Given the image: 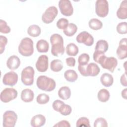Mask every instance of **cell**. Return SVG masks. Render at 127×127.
I'll use <instances>...</instances> for the list:
<instances>
[{
    "mask_svg": "<svg viewBox=\"0 0 127 127\" xmlns=\"http://www.w3.org/2000/svg\"><path fill=\"white\" fill-rule=\"evenodd\" d=\"M50 42L52 45L51 53L53 56L59 57L64 54V39L61 35L57 33L52 35L50 37Z\"/></svg>",
    "mask_w": 127,
    "mask_h": 127,
    "instance_id": "cell-1",
    "label": "cell"
},
{
    "mask_svg": "<svg viewBox=\"0 0 127 127\" xmlns=\"http://www.w3.org/2000/svg\"><path fill=\"white\" fill-rule=\"evenodd\" d=\"M36 85L39 89L46 92L53 91L56 86L55 81L45 75H40L37 78Z\"/></svg>",
    "mask_w": 127,
    "mask_h": 127,
    "instance_id": "cell-2",
    "label": "cell"
},
{
    "mask_svg": "<svg viewBox=\"0 0 127 127\" xmlns=\"http://www.w3.org/2000/svg\"><path fill=\"white\" fill-rule=\"evenodd\" d=\"M18 52L22 56L24 57L31 56L34 52L33 41L32 40L28 37L23 38L18 46Z\"/></svg>",
    "mask_w": 127,
    "mask_h": 127,
    "instance_id": "cell-3",
    "label": "cell"
},
{
    "mask_svg": "<svg viewBox=\"0 0 127 127\" xmlns=\"http://www.w3.org/2000/svg\"><path fill=\"white\" fill-rule=\"evenodd\" d=\"M98 63L103 68L108 69L113 73L118 65V61L115 57H107L105 55L100 58Z\"/></svg>",
    "mask_w": 127,
    "mask_h": 127,
    "instance_id": "cell-4",
    "label": "cell"
},
{
    "mask_svg": "<svg viewBox=\"0 0 127 127\" xmlns=\"http://www.w3.org/2000/svg\"><path fill=\"white\" fill-rule=\"evenodd\" d=\"M35 71L34 68L31 66L25 67L21 74V79L23 84L30 86L33 84Z\"/></svg>",
    "mask_w": 127,
    "mask_h": 127,
    "instance_id": "cell-5",
    "label": "cell"
},
{
    "mask_svg": "<svg viewBox=\"0 0 127 127\" xmlns=\"http://www.w3.org/2000/svg\"><path fill=\"white\" fill-rule=\"evenodd\" d=\"M95 12L100 17H106L109 13V3L106 0H97L95 2Z\"/></svg>",
    "mask_w": 127,
    "mask_h": 127,
    "instance_id": "cell-6",
    "label": "cell"
},
{
    "mask_svg": "<svg viewBox=\"0 0 127 127\" xmlns=\"http://www.w3.org/2000/svg\"><path fill=\"white\" fill-rule=\"evenodd\" d=\"M17 120V114L13 111H6L3 115V127H14Z\"/></svg>",
    "mask_w": 127,
    "mask_h": 127,
    "instance_id": "cell-7",
    "label": "cell"
},
{
    "mask_svg": "<svg viewBox=\"0 0 127 127\" xmlns=\"http://www.w3.org/2000/svg\"><path fill=\"white\" fill-rule=\"evenodd\" d=\"M58 13V10L55 6H51L48 7L42 15V21L47 24L52 22L56 17Z\"/></svg>",
    "mask_w": 127,
    "mask_h": 127,
    "instance_id": "cell-8",
    "label": "cell"
},
{
    "mask_svg": "<svg viewBox=\"0 0 127 127\" xmlns=\"http://www.w3.org/2000/svg\"><path fill=\"white\" fill-rule=\"evenodd\" d=\"M17 91L14 88H6L1 92L0 99L3 103H8L15 99L17 97Z\"/></svg>",
    "mask_w": 127,
    "mask_h": 127,
    "instance_id": "cell-9",
    "label": "cell"
},
{
    "mask_svg": "<svg viewBox=\"0 0 127 127\" xmlns=\"http://www.w3.org/2000/svg\"><path fill=\"white\" fill-rule=\"evenodd\" d=\"M59 7L61 13L66 16H69L73 13V8L69 0H61L59 1Z\"/></svg>",
    "mask_w": 127,
    "mask_h": 127,
    "instance_id": "cell-10",
    "label": "cell"
},
{
    "mask_svg": "<svg viewBox=\"0 0 127 127\" xmlns=\"http://www.w3.org/2000/svg\"><path fill=\"white\" fill-rule=\"evenodd\" d=\"M76 40L78 43H83L87 46H91L94 43L93 37L86 31H82L78 34Z\"/></svg>",
    "mask_w": 127,
    "mask_h": 127,
    "instance_id": "cell-11",
    "label": "cell"
},
{
    "mask_svg": "<svg viewBox=\"0 0 127 127\" xmlns=\"http://www.w3.org/2000/svg\"><path fill=\"white\" fill-rule=\"evenodd\" d=\"M18 74L14 71H9L6 73L3 77L2 82L5 85L14 86L18 81Z\"/></svg>",
    "mask_w": 127,
    "mask_h": 127,
    "instance_id": "cell-12",
    "label": "cell"
},
{
    "mask_svg": "<svg viewBox=\"0 0 127 127\" xmlns=\"http://www.w3.org/2000/svg\"><path fill=\"white\" fill-rule=\"evenodd\" d=\"M36 67L37 70L41 72L47 71L48 68V57L45 55H41L36 63Z\"/></svg>",
    "mask_w": 127,
    "mask_h": 127,
    "instance_id": "cell-13",
    "label": "cell"
},
{
    "mask_svg": "<svg viewBox=\"0 0 127 127\" xmlns=\"http://www.w3.org/2000/svg\"><path fill=\"white\" fill-rule=\"evenodd\" d=\"M126 38H122L120 42L119 46L117 49V55L120 60H123L127 57V46Z\"/></svg>",
    "mask_w": 127,
    "mask_h": 127,
    "instance_id": "cell-14",
    "label": "cell"
},
{
    "mask_svg": "<svg viewBox=\"0 0 127 127\" xmlns=\"http://www.w3.org/2000/svg\"><path fill=\"white\" fill-rule=\"evenodd\" d=\"M100 68L98 65L94 63H91L87 64L85 67L86 76H96L100 72Z\"/></svg>",
    "mask_w": 127,
    "mask_h": 127,
    "instance_id": "cell-15",
    "label": "cell"
},
{
    "mask_svg": "<svg viewBox=\"0 0 127 127\" xmlns=\"http://www.w3.org/2000/svg\"><path fill=\"white\" fill-rule=\"evenodd\" d=\"M20 65V60L15 56L12 55L8 58L6 61V65L7 67L11 70L17 69Z\"/></svg>",
    "mask_w": 127,
    "mask_h": 127,
    "instance_id": "cell-16",
    "label": "cell"
},
{
    "mask_svg": "<svg viewBox=\"0 0 127 127\" xmlns=\"http://www.w3.org/2000/svg\"><path fill=\"white\" fill-rule=\"evenodd\" d=\"M46 118L41 114H38L33 116L30 122L31 126L33 127H41L45 125Z\"/></svg>",
    "mask_w": 127,
    "mask_h": 127,
    "instance_id": "cell-17",
    "label": "cell"
},
{
    "mask_svg": "<svg viewBox=\"0 0 127 127\" xmlns=\"http://www.w3.org/2000/svg\"><path fill=\"white\" fill-rule=\"evenodd\" d=\"M117 16L121 19L127 18V1L126 0L122 1L117 11Z\"/></svg>",
    "mask_w": 127,
    "mask_h": 127,
    "instance_id": "cell-18",
    "label": "cell"
},
{
    "mask_svg": "<svg viewBox=\"0 0 127 127\" xmlns=\"http://www.w3.org/2000/svg\"><path fill=\"white\" fill-rule=\"evenodd\" d=\"M34 92L30 89H24L21 92V99L24 102L28 103L32 101L34 99Z\"/></svg>",
    "mask_w": 127,
    "mask_h": 127,
    "instance_id": "cell-19",
    "label": "cell"
},
{
    "mask_svg": "<svg viewBox=\"0 0 127 127\" xmlns=\"http://www.w3.org/2000/svg\"><path fill=\"white\" fill-rule=\"evenodd\" d=\"M100 81L103 86L108 87L113 85L114 78L111 74L108 73H104L100 77Z\"/></svg>",
    "mask_w": 127,
    "mask_h": 127,
    "instance_id": "cell-20",
    "label": "cell"
},
{
    "mask_svg": "<svg viewBox=\"0 0 127 127\" xmlns=\"http://www.w3.org/2000/svg\"><path fill=\"white\" fill-rule=\"evenodd\" d=\"M59 97L64 100L68 99L71 96V91L67 86H63L58 91Z\"/></svg>",
    "mask_w": 127,
    "mask_h": 127,
    "instance_id": "cell-21",
    "label": "cell"
},
{
    "mask_svg": "<svg viewBox=\"0 0 127 127\" xmlns=\"http://www.w3.org/2000/svg\"><path fill=\"white\" fill-rule=\"evenodd\" d=\"M36 48L39 53H47L49 49V45L46 40L41 39L37 42Z\"/></svg>",
    "mask_w": 127,
    "mask_h": 127,
    "instance_id": "cell-22",
    "label": "cell"
},
{
    "mask_svg": "<svg viewBox=\"0 0 127 127\" xmlns=\"http://www.w3.org/2000/svg\"><path fill=\"white\" fill-rule=\"evenodd\" d=\"M108 43L106 40H100L98 41L96 44L95 51H97L105 53L108 50Z\"/></svg>",
    "mask_w": 127,
    "mask_h": 127,
    "instance_id": "cell-23",
    "label": "cell"
},
{
    "mask_svg": "<svg viewBox=\"0 0 127 127\" xmlns=\"http://www.w3.org/2000/svg\"><path fill=\"white\" fill-rule=\"evenodd\" d=\"M64 77L67 81L73 82L77 79L78 74L74 70L68 69L64 72Z\"/></svg>",
    "mask_w": 127,
    "mask_h": 127,
    "instance_id": "cell-24",
    "label": "cell"
},
{
    "mask_svg": "<svg viewBox=\"0 0 127 127\" xmlns=\"http://www.w3.org/2000/svg\"><path fill=\"white\" fill-rule=\"evenodd\" d=\"M77 30V26L73 23H70L68 24V26L63 30V32L66 36L71 37L76 33Z\"/></svg>",
    "mask_w": 127,
    "mask_h": 127,
    "instance_id": "cell-25",
    "label": "cell"
},
{
    "mask_svg": "<svg viewBox=\"0 0 127 127\" xmlns=\"http://www.w3.org/2000/svg\"><path fill=\"white\" fill-rule=\"evenodd\" d=\"M41 32L40 27L37 25H31L27 29L28 34L31 37H36L39 36Z\"/></svg>",
    "mask_w": 127,
    "mask_h": 127,
    "instance_id": "cell-26",
    "label": "cell"
},
{
    "mask_svg": "<svg viewBox=\"0 0 127 127\" xmlns=\"http://www.w3.org/2000/svg\"><path fill=\"white\" fill-rule=\"evenodd\" d=\"M78 48L74 43H69L66 47V53L68 56H75L78 53Z\"/></svg>",
    "mask_w": 127,
    "mask_h": 127,
    "instance_id": "cell-27",
    "label": "cell"
},
{
    "mask_svg": "<svg viewBox=\"0 0 127 127\" xmlns=\"http://www.w3.org/2000/svg\"><path fill=\"white\" fill-rule=\"evenodd\" d=\"M110 94L108 90L106 89H101L97 94V97L99 101L101 102H106L110 98Z\"/></svg>",
    "mask_w": 127,
    "mask_h": 127,
    "instance_id": "cell-28",
    "label": "cell"
},
{
    "mask_svg": "<svg viewBox=\"0 0 127 127\" xmlns=\"http://www.w3.org/2000/svg\"><path fill=\"white\" fill-rule=\"evenodd\" d=\"M50 68L53 71L59 72L63 68V62L59 59L54 60L51 63Z\"/></svg>",
    "mask_w": 127,
    "mask_h": 127,
    "instance_id": "cell-29",
    "label": "cell"
},
{
    "mask_svg": "<svg viewBox=\"0 0 127 127\" xmlns=\"http://www.w3.org/2000/svg\"><path fill=\"white\" fill-rule=\"evenodd\" d=\"M89 27L94 30H98L101 29L103 27L102 22L97 18H92L88 22Z\"/></svg>",
    "mask_w": 127,
    "mask_h": 127,
    "instance_id": "cell-30",
    "label": "cell"
},
{
    "mask_svg": "<svg viewBox=\"0 0 127 127\" xmlns=\"http://www.w3.org/2000/svg\"><path fill=\"white\" fill-rule=\"evenodd\" d=\"M90 60V57L88 54L86 53H83L81 54L78 58V65H87Z\"/></svg>",
    "mask_w": 127,
    "mask_h": 127,
    "instance_id": "cell-31",
    "label": "cell"
},
{
    "mask_svg": "<svg viewBox=\"0 0 127 127\" xmlns=\"http://www.w3.org/2000/svg\"><path fill=\"white\" fill-rule=\"evenodd\" d=\"M71 112H72L71 107L69 105L64 103L61 106L58 112H60L62 115L66 116L70 115Z\"/></svg>",
    "mask_w": 127,
    "mask_h": 127,
    "instance_id": "cell-32",
    "label": "cell"
},
{
    "mask_svg": "<svg viewBox=\"0 0 127 127\" xmlns=\"http://www.w3.org/2000/svg\"><path fill=\"white\" fill-rule=\"evenodd\" d=\"M50 100V97L45 93L39 94L36 98V101L39 104H46Z\"/></svg>",
    "mask_w": 127,
    "mask_h": 127,
    "instance_id": "cell-33",
    "label": "cell"
},
{
    "mask_svg": "<svg viewBox=\"0 0 127 127\" xmlns=\"http://www.w3.org/2000/svg\"><path fill=\"white\" fill-rule=\"evenodd\" d=\"M76 126L77 127H90V122L88 119L86 117H82L80 118L76 122Z\"/></svg>",
    "mask_w": 127,
    "mask_h": 127,
    "instance_id": "cell-34",
    "label": "cell"
},
{
    "mask_svg": "<svg viewBox=\"0 0 127 127\" xmlns=\"http://www.w3.org/2000/svg\"><path fill=\"white\" fill-rule=\"evenodd\" d=\"M11 29L9 26L7 25L5 21L2 19L0 20V32L1 33L7 34L10 33Z\"/></svg>",
    "mask_w": 127,
    "mask_h": 127,
    "instance_id": "cell-35",
    "label": "cell"
},
{
    "mask_svg": "<svg viewBox=\"0 0 127 127\" xmlns=\"http://www.w3.org/2000/svg\"><path fill=\"white\" fill-rule=\"evenodd\" d=\"M117 31L120 34H125L127 33V23L122 22L119 23L117 26Z\"/></svg>",
    "mask_w": 127,
    "mask_h": 127,
    "instance_id": "cell-36",
    "label": "cell"
},
{
    "mask_svg": "<svg viewBox=\"0 0 127 127\" xmlns=\"http://www.w3.org/2000/svg\"><path fill=\"white\" fill-rule=\"evenodd\" d=\"M94 127H107L108 124L106 120L103 118H98L94 123Z\"/></svg>",
    "mask_w": 127,
    "mask_h": 127,
    "instance_id": "cell-37",
    "label": "cell"
},
{
    "mask_svg": "<svg viewBox=\"0 0 127 127\" xmlns=\"http://www.w3.org/2000/svg\"><path fill=\"white\" fill-rule=\"evenodd\" d=\"M68 20L64 18H60L57 22V26L60 29H64L68 25Z\"/></svg>",
    "mask_w": 127,
    "mask_h": 127,
    "instance_id": "cell-38",
    "label": "cell"
},
{
    "mask_svg": "<svg viewBox=\"0 0 127 127\" xmlns=\"http://www.w3.org/2000/svg\"><path fill=\"white\" fill-rule=\"evenodd\" d=\"M7 43V39L6 37L0 35V53L2 54L4 51L5 47Z\"/></svg>",
    "mask_w": 127,
    "mask_h": 127,
    "instance_id": "cell-39",
    "label": "cell"
},
{
    "mask_svg": "<svg viewBox=\"0 0 127 127\" xmlns=\"http://www.w3.org/2000/svg\"><path fill=\"white\" fill-rule=\"evenodd\" d=\"M64 103L60 100H55L52 104V107L53 108L54 110H55L57 112H59V110L60 108V107H61V106L64 104Z\"/></svg>",
    "mask_w": 127,
    "mask_h": 127,
    "instance_id": "cell-40",
    "label": "cell"
},
{
    "mask_svg": "<svg viewBox=\"0 0 127 127\" xmlns=\"http://www.w3.org/2000/svg\"><path fill=\"white\" fill-rule=\"evenodd\" d=\"M104 55H105V53L99 52V51H95V52L93 54V60L95 62L98 63V62H99V60L100 59V58Z\"/></svg>",
    "mask_w": 127,
    "mask_h": 127,
    "instance_id": "cell-41",
    "label": "cell"
},
{
    "mask_svg": "<svg viewBox=\"0 0 127 127\" xmlns=\"http://www.w3.org/2000/svg\"><path fill=\"white\" fill-rule=\"evenodd\" d=\"M54 127H70V125L69 123L66 120H62L58 122L54 126Z\"/></svg>",
    "mask_w": 127,
    "mask_h": 127,
    "instance_id": "cell-42",
    "label": "cell"
},
{
    "mask_svg": "<svg viewBox=\"0 0 127 127\" xmlns=\"http://www.w3.org/2000/svg\"><path fill=\"white\" fill-rule=\"evenodd\" d=\"M66 64L69 66L73 67L75 64V59L73 57H69L65 60Z\"/></svg>",
    "mask_w": 127,
    "mask_h": 127,
    "instance_id": "cell-43",
    "label": "cell"
},
{
    "mask_svg": "<svg viewBox=\"0 0 127 127\" xmlns=\"http://www.w3.org/2000/svg\"><path fill=\"white\" fill-rule=\"evenodd\" d=\"M120 82L121 84L124 86L126 87L127 86V74H126V71L125 72V73L122 74V75L121 77L120 78Z\"/></svg>",
    "mask_w": 127,
    "mask_h": 127,
    "instance_id": "cell-44",
    "label": "cell"
},
{
    "mask_svg": "<svg viewBox=\"0 0 127 127\" xmlns=\"http://www.w3.org/2000/svg\"><path fill=\"white\" fill-rule=\"evenodd\" d=\"M127 89L125 88L122 90V93H121L122 97L126 100L127 99Z\"/></svg>",
    "mask_w": 127,
    "mask_h": 127,
    "instance_id": "cell-45",
    "label": "cell"
}]
</instances>
